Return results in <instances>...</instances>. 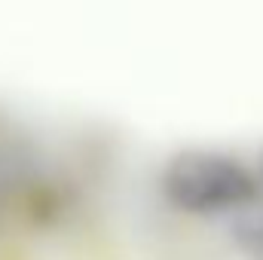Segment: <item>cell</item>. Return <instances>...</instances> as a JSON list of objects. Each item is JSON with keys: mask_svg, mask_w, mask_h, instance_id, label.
<instances>
[{"mask_svg": "<svg viewBox=\"0 0 263 260\" xmlns=\"http://www.w3.org/2000/svg\"><path fill=\"white\" fill-rule=\"evenodd\" d=\"M162 199L190 217H236L260 205V178L233 153L187 147L168 156L159 175Z\"/></svg>", "mask_w": 263, "mask_h": 260, "instance_id": "1", "label": "cell"}, {"mask_svg": "<svg viewBox=\"0 0 263 260\" xmlns=\"http://www.w3.org/2000/svg\"><path fill=\"white\" fill-rule=\"evenodd\" d=\"M233 239L245 254L263 260V205H254L233 217Z\"/></svg>", "mask_w": 263, "mask_h": 260, "instance_id": "2", "label": "cell"}]
</instances>
